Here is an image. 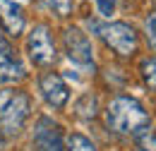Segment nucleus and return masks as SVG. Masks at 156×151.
Returning <instances> with one entry per match:
<instances>
[{"label":"nucleus","mask_w":156,"mask_h":151,"mask_svg":"<svg viewBox=\"0 0 156 151\" xmlns=\"http://www.w3.org/2000/svg\"><path fill=\"white\" fill-rule=\"evenodd\" d=\"M75 115L79 120H94L98 115V96L94 91H84L75 101Z\"/></svg>","instance_id":"9d476101"},{"label":"nucleus","mask_w":156,"mask_h":151,"mask_svg":"<svg viewBox=\"0 0 156 151\" xmlns=\"http://www.w3.org/2000/svg\"><path fill=\"white\" fill-rule=\"evenodd\" d=\"M31 115V98L15 86H0V139L10 142L20 137Z\"/></svg>","instance_id":"f03ea898"},{"label":"nucleus","mask_w":156,"mask_h":151,"mask_svg":"<svg viewBox=\"0 0 156 151\" xmlns=\"http://www.w3.org/2000/svg\"><path fill=\"white\" fill-rule=\"evenodd\" d=\"M103 122L111 134L118 137H135L139 130L151 125V115L144 108V103L127 94L113 96L103 108Z\"/></svg>","instance_id":"f257e3e1"},{"label":"nucleus","mask_w":156,"mask_h":151,"mask_svg":"<svg viewBox=\"0 0 156 151\" xmlns=\"http://www.w3.org/2000/svg\"><path fill=\"white\" fill-rule=\"evenodd\" d=\"M139 77L149 91H156V55H147L139 60Z\"/></svg>","instance_id":"9b49d317"},{"label":"nucleus","mask_w":156,"mask_h":151,"mask_svg":"<svg viewBox=\"0 0 156 151\" xmlns=\"http://www.w3.org/2000/svg\"><path fill=\"white\" fill-rule=\"evenodd\" d=\"M98 7V15L106 19H111V15L115 12V0H94Z\"/></svg>","instance_id":"dca6fc26"},{"label":"nucleus","mask_w":156,"mask_h":151,"mask_svg":"<svg viewBox=\"0 0 156 151\" xmlns=\"http://www.w3.org/2000/svg\"><path fill=\"white\" fill-rule=\"evenodd\" d=\"M31 149L34 151H65L60 125L53 118L41 115L39 120L34 122V130H31Z\"/></svg>","instance_id":"0eeeda50"},{"label":"nucleus","mask_w":156,"mask_h":151,"mask_svg":"<svg viewBox=\"0 0 156 151\" xmlns=\"http://www.w3.org/2000/svg\"><path fill=\"white\" fill-rule=\"evenodd\" d=\"M137 151H139V149H137Z\"/></svg>","instance_id":"6ab92c4d"},{"label":"nucleus","mask_w":156,"mask_h":151,"mask_svg":"<svg viewBox=\"0 0 156 151\" xmlns=\"http://www.w3.org/2000/svg\"><path fill=\"white\" fill-rule=\"evenodd\" d=\"M142 34H144V38H147L149 48L156 51V10H151V12H147V15H144V22H142Z\"/></svg>","instance_id":"4468645a"},{"label":"nucleus","mask_w":156,"mask_h":151,"mask_svg":"<svg viewBox=\"0 0 156 151\" xmlns=\"http://www.w3.org/2000/svg\"><path fill=\"white\" fill-rule=\"evenodd\" d=\"M0 29L7 38H20L27 29V15L20 2L0 0Z\"/></svg>","instance_id":"1a4fd4ad"},{"label":"nucleus","mask_w":156,"mask_h":151,"mask_svg":"<svg viewBox=\"0 0 156 151\" xmlns=\"http://www.w3.org/2000/svg\"><path fill=\"white\" fill-rule=\"evenodd\" d=\"M2 38H5V34H2V29H0V41H2Z\"/></svg>","instance_id":"f3484780"},{"label":"nucleus","mask_w":156,"mask_h":151,"mask_svg":"<svg viewBox=\"0 0 156 151\" xmlns=\"http://www.w3.org/2000/svg\"><path fill=\"white\" fill-rule=\"evenodd\" d=\"M91 31L96 34L108 51H113L118 58L130 60L139 53V34L132 24L127 22H89Z\"/></svg>","instance_id":"7ed1b4c3"},{"label":"nucleus","mask_w":156,"mask_h":151,"mask_svg":"<svg viewBox=\"0 0 156 151\" xmlns=\"http://www.w3.org/2000/svg\"><path fill=\"white\" fill-rule=\"evenodd\" d=\"M24 51H27V58L36 65V67H53L58 62V46H55V36L51 31V26L46 22H36L29 34H27V41H24Z\"/></svg>","instance_id":"20e7f679"},{"label":"nucleus","mask_w":156,"mask_h":151,"mask_svg":"<svg viewBox=\"0 0 156 151\" xmlns=\"http://www.w3.org/2000/svg\"><path fill=\"white\" fill-rule=\"evenodd\" d=\"M62 142H65V151H98L96 144L89 137H84L79 132H70Z\"/></svg>","instance_id":"f8f14e48"},{"label":"nucleus","mask_w":156,"mask_h":151,"mask_svg":"<svg viewBox=\"0 0 156 151\" xmlns=\"http://www.w3.org/2000/svg\"><path fill=\"white\" fill-rule=\"evenodd\" d=\"M27 79V67L7 38L0 41V86H15Z\"/></svg>","instance_id":"6e6552de"},{"label":"nucleus","mask_w":156,"mask_h":151,"mask_svg":"<svg viewBox=\"0 0 156 151\" xmlns=\"http://www.w3.org/2000/svg\"><path fill=\"white\" fill-rule=\"evenodd\" d=\"M132 142L137 144L139 151H156V130L149 125V127L139 130V132L132 137Z\"/></svg>","instance_id":"ddd939ff"},{"label":"nucleus","mask_w":156,"mask_h":151,"mask_svg":"<svg viewBox=\"0 0 156 151\" xmlns=\"http://www.w3.org/2000/svg\"><path fill=\"white\" fill-rule=\"evenodd\" d=\"M48 5H51V10H53L60 19L70 17L72 10H75V0H48Z\"/></svg>","instance_id":"2eb2a0df"},{"label":"nucleus","mask_w":156,"mask_h":151,"mask_svg":"<svg viewBox=\"0 0 156 151\" xmlns=\"http://www.w3.org/2000/svg\"><path fill=\"white\" fill-rule=\"evenodd\" d=\"M151 2H154V7H156V0H151Z\"/></svg>","instance_id":"a211bd4d"},{"label":"nucleus","mask_w":156,"mask_h":151,"mask_svg":"<svg viewBox=\"0 0 156 151\" xmlns=\"http://www.w3.org/2000/svg\"><path fill=\"white\" fill-rule=\"evenodd\" d=\"M36 86H39L41 98L53 108V111H62L70 101V86L65 82V77L48 70V72H41L36 79Z\"/></svg>","instance_id":"423d86ee"},{"label":"nucleus","mask_w":156,"mask_h":151,"mask_svg":"<svg viewBox=\"0 0 156 151\" xmlns=\"http://www.w3.org/2000/svg\"><path fill=\"white\" fill-rule=\"evenodd\" d=\"M62 51L75 65L94 72V46H91V41L82 26L70 24L62 29Z\"/></svg>","instance_id":"39448f33"}]
</instances>
